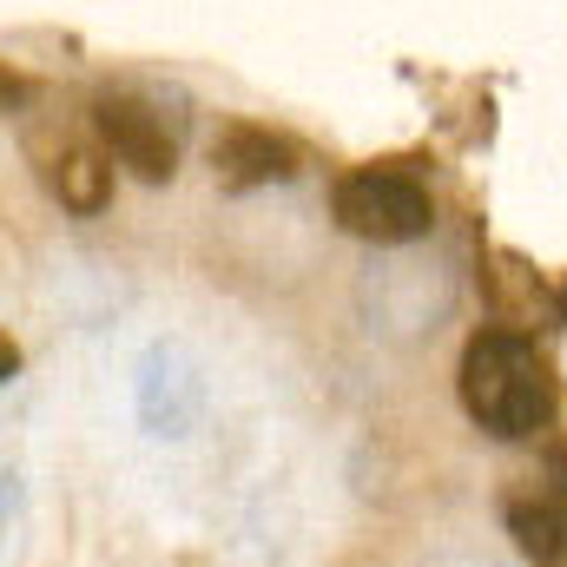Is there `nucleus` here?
Instances as JSON below:
<instances>
[{
	"mask_svg": "<svg viewBox=\"0 0 567 567\" xmlns=\"http://www.w3.org/2000/svg\"><path fill=\"white\" fill-rule=\"evenodd\" d=\"M462 410L488 435L502 442H522V435H542L561 410V383L548 370V357L522 337V330H475L468 350H462Z\"/></svg>",
	"mask_w": 567,
	"mask_h": 567,
	"instance_id": "nucleus-1",
	"label": "nucleus"
},
{
	"mask_svg": "<svg viewBox=\"0 0 567 567\" xmlns=\"http://www.w3.org/2000/svg\"><path fill=\"white\" fill-rule=\"evenodd\" d=\"M330 218L350 231V238H370V245H410L435 225V205H429V185L403 165H357L330 185Z\"/></svg>",
	"mask_w": 567,
	"mask_h": 567,
	"instance_id": "nucleus-2",
	"label": "nucleus"
},
{
	"mask_svg": "<svg viewBox=\"0 0 567 567\" xmlns=\"http://www.w3.org/2000/svg\"><path fill=\"white\" fill-rule=\"evenodd\" d=\"M93 126H100L106 152H113L133 178H145V185H165V178L178 172V140L165 133V120H158L145 100H133V93H100V100H93Z\"/></svg>",
	"mask_w": 567,
	"mask_h": 567,
	"instance_id": "nucleus-3",
	"label": "nucleus"
},
{
	"mask_svg": "<svg viewBox=\"0 0 567 567\" xmlns=\"http://www.w3.org/2000/svg\"><path fill=\"white\" fill-rule=\"evenodd\" d=\"M40 178H47V192H53L66 212L93 218V212H106V198H113V152H100L93 140L60 133V145L40 152Z\"/></svg>",
	"mask_w": 567,
	"mask_h": 567,
	"instance_id": "nucleus-4",
	"label": "nucleus"
},
{
	"mask_svg": "<svg viewBox=\"0 0 567 567\" xmlns=\"http://www.w3.org/2000/svg\"><path fill=\"white\" fill-rule=\"evenodd\" d=\"M502 522H508L515 548H522L535 567H555L567 555V495H555L548 482L528 475V482L502 502Z\"/></svg>",
	"mask_w": 567,
	"mask_h": 567,
	"instance_id": "nucleus-5",
	"label": "nucleus"
},
{
	"mask_svg": "<svg viewBox=\"0 0 567 567\" xmlns=\"http://www.w3.org/2000/svg\"><path fill=\"white\" fill-rule=\"evenodd\" d=\"M212 165L231 185H271V178H290L297 172V152L278 133H265V126H225L218 145H212Z\"/></svg>",
	"mask_w": 567,
	"mask_h": 567,
	"instance_id": "nucleus-6",
	"label": "nucleus"
},
{
	"mask_svg": "<svg viewBox=\"0 0 567 567\" xmlns=\"http://www.w3.org/2000/svg\"><path fill=\"white\" fill-rule=\"evenodd\" d=\"M13 370H20V350H13V343H7V337H0V383H7V377H13Z\"/></svg>",
	"mask_w": 567,
	"mask_h": 567,
	"instance_id": "nucleus-7",
	"label": "nucleus"
}]
</instances>
